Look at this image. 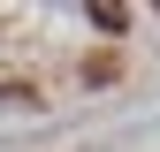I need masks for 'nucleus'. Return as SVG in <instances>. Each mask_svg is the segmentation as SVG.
Wrapping results in <instances>:
<instances>
[{
  "label": "nucleus",
  "instance_id": "obj_1",
  "mask_svg": "<svg viewBox=\"0 0 160 152\" xmlns=\"http://www.w3.org/2000/svg\"><path fill=\"white\" fill-rule=\"evenodd\" d=\"M92 31H107V38H122V31H130V8H114V0H99V8H92Z\"/></svg>",
  "mask_w": 160,
  "mask_h": 152
},
{
  "label": "nucleus",
  "instance_id": "obj_2",
  "mask_svg": "<svg viewBox=\"0 0 160 152\" xmlns=\"http://www.w3.org/2000/svg\"><path fill=\"white\" fill-rule=\"evenodd\" d=\"M0 107H38V84H0Z\"/></svg>",
  "mask_w": 160,
  "mask_h": 152
}]
</instances>
